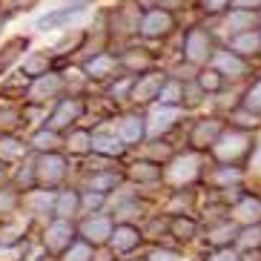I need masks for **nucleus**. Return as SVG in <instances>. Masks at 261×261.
<instances>
[{"instance_id": "26", "label": "nucleus", "mask_w": 261, "mask_h": 261, "mask_svg": "<svg viewBox=\"0 0 261 261\" xmlns=\"http://www.w3.org/2000/svg\"><path fill=\"white\" fill-rule=\"evenodd\" d=\"M195 81H198V86L207 95H218L224 89V81H227V77L215 69V66H201V69L195 72Z\"/></svg>"}, {"instance_id": "25", "label": "nucleus", "mask_w": 261, "mask_h": 261, "mask_svg": "<svg viewBox=\"0 0 261 261\" xmlns=\"http://www.w3.org/2000/svg\"><path fill=\"white\" fill-rule=\"evenodd\" d=\"M155 100L164 103V107H184V81L181 77H167Z\"/></svg>"}, {"instance_id": "22", "label": "nucleus", "mask_w": 261, "mask_h": 261, "mask_svg": "<svg viewBox=\"0 0 261 261\" xmlns=\"http://www.w3.org/2000/svg\"><path fill=\"white\" fill-rule=\"evenodd\" d=\"M210 181H213L218 190H227V187H238L244 181V169L238 167V164H221V167H215L210 172Z\"/></svg>"}, {"instance_id": "34", "label": "nucleus", "mask_w": 261, "mask_h": 261, "mask_svg": "<svg viewBox=\"0 0 261 261\" xmlns=\"http://www.w3.org/2000/svg\"><path fill=\"white\" fill-rule=\"evenodd\" d=\"M241 107L255 112V115H261V77H255L253 84L247 86L244 98H241Z\"/></svg>"}, {"instance_id": "19", "label": "nucleus", "mask_w": 261, "mask_h": 261, "mask_svg": "<svg viewBox=\"0 0 261 261\" xmlns=\"http://www.w3.org/2000/svg\"><path fill=\"white\" fill-rule=\"evenodd\" d=\"M232 218L241 227L244 224H258L261 221V198H255V195H241L232 204Z\"/></svg>"}, {"instance_id": "48", "label": "nucleus", "mask_w": 261, "mask_h": 261, "mask_svg": "<svg viewBox=\"0 0 261 261\" xmlns=\"http://www.w3.org/2000/svg\"><path fill=\"white\" fill-rule=\"evenodd\" d=\"M250 167H253V175L261 178V144L253 149V161H250Z\"/></svg>"}, {"instance_id": "41", "label": "nucleus", "mask_w": 261, "mask_h": 261, "mask_svg": "<svg viewBox=\"0 0 261 261\" xmlns=\"http://www.w3.org/2000/svg\"><path fill=\"white\" fill-rule=\"evenodd\" d=\"M23 155V144L15 138H3L0 141V161H15Z\"/></svg>"}, {"instance_id": "49", "label": "nucleus", "mask_w": 261, "mask_h": 261, "mask_svg": "<svg viewBox=\"0 0 261 261\" xmlns=\"http://www.w3.org/2000/svg\"><path fill=\"white\" fill-rule=\"evenodd\" d=\"M241 261H261V250H244Z\"/></svg>"}, {"instance_id": "38", "label": "nucleus", "mask_w": 261, "mask_h": 261, "mask_svg": "<svg viewBox=\"0 0 261 261\" xmlns=\"http://www.w3.org/2000/svg\"><path fill=\"white\" fill-rule=\"evenodd\" d=\"M63 261H92V244L89 241H72L63 253Z\"/></svg>"}, {"instance_id": "27", "label": "nucleus", "mask_w": 261, "mask_h": 261, "mask_svg": "<svg viewBox=\"0 0 261 261\" xmlns=\"http://www.w3.org/2000/svg\"><path fill=\"white\" fill-rule=\"evenodd\" d=\"M118 63H123L129 72H149L155 66L152 55L146 52V49H129V52H123V58Z\"/></svg>"}, {"instance_id": "2", "label": "nucleus", "mask_w": 261, "mask_h": 261, "mask_svg": "<svg viewBox=\"0 0 261 261\" xmlns=\"http://www.w3.org/2000/svg\"><path fill=\"white\" fill-rule=\"evenodd\" d=\"M184 61L190 63L192 69H201V66H207L213 61V52H215V40L204 26H192L190 32L184 35Z\"/></svg>"}, {"instance_id": "1", "label": "nucleus", "mask_w": 261, "mask_h": 261, "mask_svg": "<svg viewBox=\"0 0 261 261\" xmlns=\"http://www.w3.org/2000/svg\"><path fill=\"white\" fill-rule=\"evenodd\" d=\"M210 152L215 155V161L221 164H244L247 158H253V135H250V129L230 126L210 146Z\"/></svg>"}, {"instance_id": "30", "label": "nucleus", "mask_w": 261, "mask_h": 261, "mask_svg": "<svg viewBox=\"0 0 261 261\" xmlns=\"http://www.w3.org/2000/svg\"><path fill=\"white\" fill-rule=\"evenodd\" d=\"M55 213L61 215V218H72L75 213H81V195L77 192H61L58 198H55Z\"/></svg>"}, {"instance_id": "44", "label": "nucleus", "mask_w": 261, "mask_h": 261, "mask_svg": "<svg viewBox=\"0 0 261 261\" xmlns=\"http://www.w3.org/2000/svg\"><path fill=\"white\" fill-rule=\"evenodd\" d=\"M149 261H184V255L172 253V250H155V253L149 255Z\"/></svg>"}, {"instance_id": "18", "label": "nucleus", "mask_w": 261, "mask_h": 261, "mask_svg": "<svg viewBox=\"0 0 261 261\" xmlns=\"http://www.w3.org/2000/svg\"><path fill=\"white\" fill-rule=\"evenodd\" d=\"M115 132L121 135V141L126 146H129V144H141V141L146 138V121H144V118H138V115H123L121 121H118Z\"/></svg>"}, {"instance_id": "21", "label": "nucleus", "mask_w": 261, "mask_h": 261, "mask_svg": "<svg viewBox=\"0 0 261 261\" xmlns=\"http://www.w3.org/2000/svg\"><path fill=\"white\" fill-rule=\"evenodd\" d=\"M81 112H84V103H81V100H75V98L61 100V103H58V109L52 112V121H49V126H52V129H63V126L75 123L77 118H81Z\"/></svg>"}, {"instance_id": "3", "label": "nucleus", "mask_w": 261, "mask_h": 261, "mask_svg": "<svg viewBox=\"0 0 261 261\" xmlns=\"http://www.w3.org/2000/svg\"><path fill=\"white\" fill-rule=\"evenodd\" d=\"M86 9H89V0H75V3H69V6L52 9V12H46L43 17H38L35 29H40V32L69 29V23H75V20H81V17L86 15Z\"/></svg>"}, {"instance_id": "43", "label": "nucleus", "mask_w": 261, "mask_h": 261, "mask_svg": "<svg viewBox=\"0 0 261 261\" xmlns=\"http://www.w3.org/2000/svg\"><path fill=\"white\" fill-rule=\"evenodd\" d=\"M230 6H232V0H201V9L207 15H224Z\"/></svg>"}, {"instance_id": "4", "label": "nucleus", "mask_w": 261, "mask_h": 261, "mask_svg": "<svg viewBox=\"0 0 261 261\" xmlns=\"http://www.w3.org/2000/svg\"><path fill=\"white\" fill-rule=\"evenodd\" d=\"M172 29H175V17H172V12H169V9H164V6L149 9V12L141 17V26H138L141 35H144V38H152V40L167 38Z\"/></svg>"}, {"instance_id": "20", "label": "nucleus", "mask_w": 261, "mask_h": 261, "mask_svg": "<svg viewBox=\"0 0 261 261\" xmlns=\"http://www.w3.org/2000/svg\"><path fill=\"white\" fill-rule=\"evenodd\" d=\"M169 236L175 238V241H181V244H190L192 238L198 236V221L187 213L172 215V218H169Z\"/></svg>"}, {"instance_id": "50", "label": "nucleus", "mask_w": 261, "mask_h": 261, "mask_svg": "<svg viewBox=\"0 0 261 261\" xmlns=\"http://www.w3.org/2000/svg\"><path fill=\"white\" fill-rule=\"evenodd\" d=\"M258 32H261V23H258Z\"/></svg>"}, {"instance_id": "31", "label": "nucleus", "mask_w": 261, "mask_h": 261, "mask_svg": "<svg viewBox=\"0 0 261 261\" xmlns=\"http://www.w3.org/2000/svg\"><path fill=\"white\" fill-rule=\"evenodd\" d=\"M258 118L261 115H255V112H250V109H244L241 103H238V107L230 112V118H227V121H230V126H238V129H250V132H253L255 126L261 123Z\"/></svg>"}, {"instance_id": "29", "label": "nucleus", "mask_w": 261, "mask_h": 261, "mask_svg": "<svg viewBox=\"0 0 261 261\" xmlns=\"http://www.w3.org/2000/svg\"><path fill=\"white\" fill-rule=\"evenodd\" d=\"M129 178L141 181V184H152L161 178V164L158 161H138L129 167Z\"/></svg>"}, {"instance_id": "47", "label": "nucleus", "mask_w": 261, "mask_h": 261, "mask_svg": "<svg viewBox=\"0 0 261 261\" xmlns=\"http://www.w3.org/2000/svg\"><path fill=\"white\" fill-rule=\"evenodd\" d=\"M230 9H253V12H258V9H261V0H232Z\"/></svg>"}, {"instance_id": "8", "label": "nucleus", "mask_w": 261, "mask_h": 261, "mask_svg": "<svg viewBox=\"0 0 261 261\" xmlns=\"http://www.w3.org/2000/svg\"><path fill=\"white\" fill-rule=\"evenodd\" d=\"M63 175H66V164H63V158L58 152H43L40 155L38 167H35V181L43 187H55L61 184Z\"/></svg>"}, {"instance_id": "39", "label": "nucleus", "mask_w": 261, "mask_h": 261, "mask_svg": "<svg viewBox=\"0 0 261 261\" xmlns=\"http://www.w3.org/2000/svg\"><path fill=\"white\" fill-rule=\"evenodd\" d=\"M204 261H241V250H238L236 244H230V247H213Z\"/></svg>"}, {"instance_id": "5", "label": "nucleus", "mask_w": 261, "mask_h": 261, "mask_svg": "<svg viewBox=\"0 0 261 261\" xmlns=\"http://www.w3.org/2000/svg\"><path fill=\"white\" fill-rule=\"evenodd\" d=\"M210 63H213V66L221 72L224 77H232V81H238V77H244L247 72H250V61H247L244 55L232 52L230 46L215 49V52H213V61H210Z\"/></svg>"}, {"instance_id": "14", "label": "nucleus", "mask_w": 261, "mask_h": 261, "mask_svg": "<svg viewBox=\"0 0 261 261\" xmlns=\"http://www.w3.org/2000/svg\"><path fill=\"white\" fill-rule=\"evenodd\" d=\"M227 46H230L232 52L244 55L247 61H250V58H258L261 55V32L247 29V32H238V35H230V38H227Z\"/></svg>"}, {"instance_id": "16", "label": "nucleus", "mask_w": 261, "mask_h": 261, "mask_svg": "<svg viewBox=\"0 0 261 261\" xmlns=\"http://www.w3.org/2000/svg\"><path fill=\"white\" fill-rule=\"evenodd\" d=\"M123 149H126V144L121 141L118 132L100 129V132H95V135H92V152H98L100 158H121Z\"/></svg>"}, {"instance_id": "7", "label": "nucleus", "mask_w": 261, "mask_h": 261, "mask_svg": "<svg viewBox=\"0 0 261 261\" xmlns=\"http://www.w3.org/2000/svg\"><path fill=\"white\" fill-rule=\"evenodd\" d=\"M167 77L169 75H164L161 69L144 72L141 77H135L129 100H135V103H152V100L158 98V92H161V86H164V81H167Z\"/></svg>"}, {"instance_id": "12", "label": "nucleus", "mask_w": 261, "mask_h": 261, "mask_svg": "<svg viewBox=\"0 0 261 261\" xmlns=\"http://www.w3.org/2000/svg\"><path fill=\"white\" fill-rule=\"evenodd\" d=\"M221 26L227 32V38H230V35H238V32L258 29V15H255L253 9H227Z\"/></svg>"}, {"instance_id": "9", "label": "nucleus", "mask_w": 261, "mask_h": 261, "mask_svg": "<svg viewBox=\"0 0 261 261\" xmlns=\"http://www.w3.org/2000/svg\"><path fill=\"white\" fill-rule=\"evenodd\" d=\"M178 121H181V107H158L152 109V115L146 118V135H167L169 129H175Z\"/></svg>"}, {"instance_id": "40", "label": "nucleus", "mask_w": 261, "mask_h": 261, "mask_svg": "<svg viewBox=\"0 0 261 261\" xmlns=\"http://www.w3.org/2000/svg\"><path fill=\"white\" fill-rule=\"evenodd\" d=\"M23 46H26V40H20V38L3 46V58H0V72L9 69V66H12V63L17 61V55H20V49H23Z\"/></svg>"}, {"instance_id": "17", "label": "nucleus", "mask_w": 261, "mask_h": 261, "mask_svg": "<svg viewBox=\"0 0 261 261\" xmlns=\"http://www.w3.org/2000/svg\"><path fill=\"white\" fill-rule=\"evenodd\" d=\"M81 236H84V241H89L92 247L107 244L109 236H112V221H109L107 215H95V218H86L84 227H81Z\"/></svg>"}, {"instance_id": "35", "label": "nucleus", "mask_w": 261, "mask_h": 261, "mask_svg": "<svg viewBox=\"0 0 261 261\" xmlns=\"http://www.w3.org/2000/svg\"><path fill=\"white\" fill-rule=\"evenodd\" d=\"M115 187H118V175H115V172H95V175L89 178L86 190H95V192H103V195H107V192L115 190Z\"/></svg>"}, {"instance_id": "23", "label": "nucleus", "mask_w": 261, "mask_h": 261, "mask_svg": "<svg viewBox=\"0 0 261 261\" xmlns=\"http://www.w3.org/2000/svg\"><path fill=\"white\" fill-rule=\"evenodd\" d=\"M63 89V77H58V75H40L35 84H32V89H29V98L32 100H49V98H55V95Z\"/></svg>"}, {"instance_id": "33", "label": "nucleus", "mask_w": 261, "mask_h": 261, "mask_svg": "<svg viewBox=\"0 0 261 261\" xmlns=\"http://www.w3.org/2000/svg\"><path fill=\"white\" fill-rule=\"evenodd\" d=\"M32 144H35V149H40V152H55L58 146H61V138H58V129H43L38 132L35 138H32Z\"/></svg>"}, {"instance_id": "24", "label": "nucleus", "mask_w": 261, "mask_h": 261, "mask_svg": "<svg viewBox=\"0 0 261 261\" xmlns=\"http://www.w3.org/2000/svg\"><path fill=\"white\" fill-rule=\"evenodd\" d=\"M115 69H118V58H115V55H107V52L95 55L92 61L84 66L86 77H95V81H100V77H109Z\"/></svg>"}, {"instance_id": "11", "label": "nucleus", "mask_w": 261, "mask_h": 261, "mask_svg": "<svg viewBox=\"0 0 261 261\" xmlns=\"http://www.w3.org/2000/svg\"><path fill=\"white\" fill-rule=\"evenodd\" d=\"M141 241H144V230H138V224H126V221H121L109 236V244H112L115 253H132Z\"/></svg>"}, {"instance_id": "10", "label": "nucleus", "mask_w": 261, "mask_h": 261, "mask_svg": "<svg viewBox=\"0 0 261 261\" xmlns=\"http://www.w3.org/2000/svg\"><path fill=\"white\" fill-rule=\"evenodd\" d=\"M169 184L175 187H187L192 184L195 178H201V161L195 155H181V158H172V167L167 169Z\"/></svg>"}, {"instance_id": "36", "label": "nucleus", "mask_w": 261, "mask_h": 261, "mask_svg": "<svg viewBox=\"0 0 261 261\" xmlns=\"http://www.w3.org/2000/svg\"><path fill=\"white\" fill-rule=\"evenodd\" d=\"M55 198L58 195H52L49 190H38V192H32L26 201H29L32 213H46V210H55Z\"/></svg>"}, {"instance_id": "6", "label": "nucleus", "mask_w": 261, "mask_h": 261, "mask_svg": "<svg viewBox=\"0 0 261 261\" xmlns=\"http://www.w3.org/2000/svg\"><path fill=\"white\" fill-rule=\"evenodd\" d=\"M224 129H227V123H224L221 118H201V121H195V126H192V132H190L192 149H198V152L210 149L215 141L221 138Z\"/></svg>"}, {"instance_id": "45", "label": "nucleus", "mask_w": 261, "mask_h": 261, "mask_svg": "<svg viewBox=\"0 0 261 261\" xmlns=\"http://www.w3.org/2000/svg\"><path fill=\"white\" fill-rule=\"evenodd\" d=\"M15 204H17L15 192H9V190L0 192V213H9V210H15Z\"/></svg>"}, {"instance_id": "32", "label": "nucleus", "mask_w": 261, "mask_h": 261, "mask_svg": "<svg viewBox=\"0 0 261 261\" xmlns=\"http://www.w3.org/2000/svg\"><path fill=\"white\" fill-rule=\"evenodd\" d=\"M66 149H69L72 155H86V152H92V135L84 129H75L66 138Z\"/></svg>"}, {"instance_id": "37", "label": "nucleus", "mask_w": 261, "mask_h": 261, "mask_svg": "<svg viewBox=\"0 0 261 261\" xmlns=\"http://www.w3.org/2000/svg\"><path fill=\"white\" fill-rule=\"evenodd\" d=\"M49 72V58L46 55H29L23 61V75H32V77H40Z\"/></svg>"}, {"instance_id": "15", "label": "nucleus", "mask_w": 261, "mask_h": 261, "mask_svg": "<svg viewBox=\"0 0 261 261\" xmlns=\"http://www.w3.org/2000/svg\"><path fill=\"white\" fill-rule=\"evenodd\" d=\"M238 230H241V224H238L236 218L215 221L213 227L207 230V244H210V247H230V244H236Z\"/></svg>"}, {"instance_id": "13", "label": "nucleus", "mask_w": 261, "mask_h": 261, "mask_svg": "<svg viewBox=\"0 0 261 261\" xmlns=\"http://www.w3.org/2000/svg\"><path fill=\"white\" fill-rule=\"evenodd\" d=\"M72 241H75V230H72V224L66 221V218L55 221L46 230V236H43V244H46V250H52V253H66Z\"/></svg>"}, {"instance_id": "28", "label": "nucleus", "mask_w": 261, "mask_h": 261, "mask_svg": "<svg viewBox=\"0 0 261 261\" xmlns=\"http://www.w3.org/2000/svg\"><path fill=\"white\" fill-rule=\"evenodd\" d=\"M236 247L244 253V250H261V221L258 224H244L238 230Z\"/></svg>"}, {"instance_id": "46", "label": "nucleus", "mask_w": 261, "mask_h": 261, "mask_svg": "<svg viewBox=\"0 0 261 261\" xmlns=\"http://www.w3.org/2000/svg\"><path fill=\"white\" fill-rule=\"evenodd\" d=\"M20 258V247H0V261H17Z\"/></svg>"}, {"instance_id": "42", "label": "nucleus", "mask_w": 261, "mask_h": 261, "mask_svg": "<svg viewBox=\"0 0 261 261\" xmlns=\"http://www.w3.org/2000/svg\"><path fill=\"white\" fill-rule=\"evenodd\" d=\"M103 192H95V190H86V195H81V207H86V210H100L103 207Z\"/></svg>"}]
</instances>
